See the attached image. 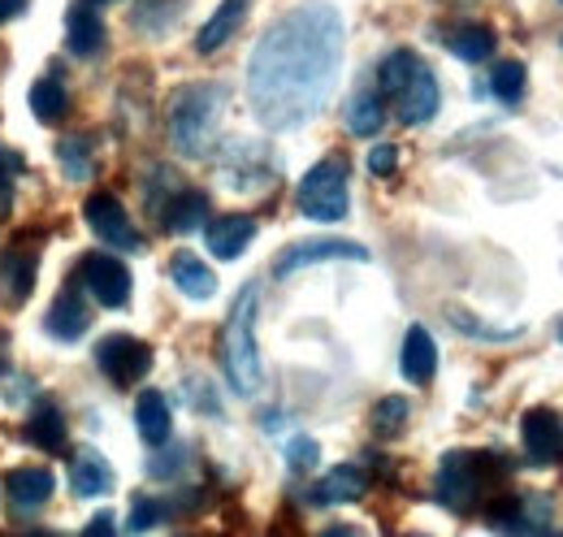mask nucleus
Returning a JSON list of instances; mask_svg holds the SVG:
<instances>
[{"instance_id":"nucleus-1","label":"nucleus","mask_w":563,"mask_h":537,"mask_svg":"<svg viewBox=\"0 0 563 537\" xmlns=\"http://www.w3.org/2000/svg\"><path fill=\"white\" fill-rule=\"evenodd\" d=\"M343 13L325 0L295 4L261 35L247 62V100L269 131H299L334 96L343 69Z\"/></svg>"},{"instance_id":"nucleus-2","label":"nucleus","mask_w":563,"mask_h":537,"mask_svg":"<svg viewBox=\"0 0 563 537\" xmlns=\"http://www.w3.org/2000/svg\"><path fill=\"white\" fill-rule=\"evenodd\" d=\"M377 83H382V96L395 100V113H399L404 127H424V122H433L442 96H438L433 69L424 66L417 53H408V48L390 53V57L382 62V69H377Z\"/></svg>"},{"instance_id":"nucleus-3","label":"nucleus","mask_w":563,"mask_h":537,"mask_svg":"<svg viewBox=\"0 0 563 537\" xmlns=\"http://www.w3.org/2000/svg\"><path fill=\"white\" fill-rule=\"evenodd\" d=\"M225 87L221 83H196L187 91H178L174 109H169V139L178 147V156H209L217 143V127L225 113Z\"/></svg>"},{"instance_id":"nucleus-4","label":"nucleus","mask_w":563,"mask_h":537,"mask_svg":"<svg viewBox=\"0 0 563 537\" xmlns=\"http://www.w3.org/2000/svg\"><path fill=\"white\" fill-rule=\"evenodd\" d=\"M221 360H225V377L239 395H256L261 391V347H256V286H243L225 330H221Z\"/></svg>"},{"instance_id":"nucleus-5","label":"nucleus","mask_w":563,"mask_h":537,"mask_svg":"<svg viewBox=\"0 0 563 537\" xmlns=\"http://www.w3.org/2000/svg\"><path fill=\"white\" fill-rule=\"evenodd\" d=\"M507 464L498 456H482V451H451L438 464V503H446L451 512H468L494 476H503Z\"/></svg>"},{"instance_id":"nucleus-6","label":"nucleus","mask_w":563,"mask_h":537,"mask_svg":"<svg viewBox=\"0 0 563 537\" xmlns=\"http://www.w3.org/2000/svg\"><path fill=\"white\" fill-rule=\"evenodd\" d=\"M295 200H299V212L312 221H343L347 217V161L343 156L317 161L303 174Z\"/></svg>"},{"instance_id":"nucleus-7","label":"nucleus","mask_w":563,"mask_h":537,"mask_svg":"<svg viewBox=\"0 0 563 537\" xmlns=\"http://www.w3.org/2000/svg\"><path fill=\"white\" fill-rule=\"evenodd\" d=\"M96 364L113 386H135L152 369V347L131 335H113L96 347Z\"/></svg>"},{"instance_id":"nucleus-8","label":"nucleus","mask_w":563,"mask_h":537,"mask_svg":"<svg viewBox=\"0 0 563 537\" xmlns=\"http://www.w3.org/2000/svg\"><path fill=\"white\" fill-rule=\"evenodd\" d=\"M78 273L87 282V291L96 295V304H104V308H126L131 304V268L122 265L118 256L87 252Z\"/></svg>"},{"instance_id":"nucleus-9","label":"nucleus","mask_w":563,"mask_h":537,"mask_svg":"<svg viewBox=\"0 0 563 537\" xmlns=\"http://www.w3.org/2000/svg\"><path fill=\"white\" fill-rule=\"evenodd\" d=\"M321 261H368V248H364V243H352V239H299V243H290L278 256L274 273H278V277H290L295 268L321 265Z\"/></svg>"},{"instance_id":"nucleus-10","label":"nucleus","mask_w":563,"mask_h":537,"mask_svg":"<svg viewBox=\"0 0 563 537\" xmlns=\"http://www.w3.org/2000/svg\"><path fill=\"white\" fill-rule=\"evenodd\" d=\"M520 438L533 464H560L563 460V420L551 407H529L520 420Z\"/></svg>"},{"instance_id":"nucleus-11","label":"nucleus","mask_w":563,"mask_h":537,"mask_svg":"<svg viewBox=\"0 0 563 537\" xmlns=\"http://www.w3.org/2000/svg\"><path fill=\"white\" fill-rule=\"evenodd\" d=\"M82 217H87V226H91L104 243H113V248H122V252L140 248V234H135L131 212L122 208V200H113V196H91V200L82 204Z\"/></svg>"},{"instance_id":"nucleus-12","label":"nucleus","mask_w":563,"mask_h":537,"mask_svg":"<svg viewBox=\"0 0 563 537\" xmlns=\"http://www.w3.org/2000/svg\"><path fill=\"white\" fill-rule=\"evenodd\" d=\"M364 490H368L364 469H355V464H339V469H330L317 485H312V490H308V498H312L317 507H339V503H355Z\"/></svg>"},{"instance_id":"nucleus-13","label":"nucleus","mask_w":563,"mask_h":537,"mask_svg":"<svg viewBox=\"0 0 563 537\" xmlns=\"http://www.w3.org/2000/svg\"><path fill=\"white\" fill-rule=\"evenodd\" d=\"M44 330L57 338V342H78V338L91 330V313H87V304L74 291H62L53 299L48 317H44Z\"/></svg>"},{"instance_id":"nucleus-14","label":"nucleus","mask_w":563,"mask_h":537,"mask_svg":"<svg viewBox=\"0 0 563 537\" xmlns=\"http://www.w3.org/2000/svg\"><path fill=\"white\" fill-rule=\"evenodd\" d=\"M252 239H256V221L243 217V212L221 217V221H212L209 226V252L217 256V261H234V256H243Z\"/></svg>"},{"instance_id":"nucleus-15","label":"nucleus","mask_w":563,"mask_h":537,"mask_svg":"<svg viewBox=\"0 0 563 537\" xmlns=\"http://www.w3.org/2000/svg\"><path fill=\"white\" fill-rule=\"evenodd\" d=\"M70 485H74V494H78V498H100V494H109V485H113L109 460H104L100 451H91V447L74 451V460H70Z\"/></svg>"},{"instance_id":"nucleus-16","label":"nucleus","mask_w":563,"mask_h":537,"mask_svg":"<svg viewBox=\"0 0 563 537\" xmlns=\"http://www.w3.org/2000/svg\"><path fill=\"white\" fill-rule=\"evenodd\" d=\"M433 373H438L433 335H429L424 326H412L408 338H404V377H408L412 386H424V382H433Z\"/></svg>"},{"instance_id":"nucleus-17","label":"nucleus","mask_w":563,"mask_h":537,"mask_svg":"<svg viewBox=\"0 0 563 537\" xmlns=\"http://www.w3.org/2000/svg\"><path fill=\"white\" fill-rule=\"evenodd\" d=\"M169 277H174V286H178L187 299H212V295H217V273H212L196 252H178V256L169 261Z\"/></svg>"},{"instance_id":"nucleus-18","label":"nucleus","mask_w":563,"mask_h":537,"mask_svg":"<svg viewBox=\"0 0 563 537\" xmlns=\"http://www.w3.org/2000/svg\"><path fill=\"white\" fill-rule=\"evenodd\" d=\"M66 44H70V53H78V57H96L104 48V22H100L96 9L74 4L70 13H66Z\"/></svg>"},{"instance_id":"nucleus-19","label":"nucleus","mask_w":563,"mask_h":537,"mask_svg":"<svg viewBox=\"0 0 563 537\" xmlns=\"http://www.w3.org/2000/svg\"><path fill=\"white\" fill-rule=\"evenodd\" d=\"M135 425H140V438L147 447H165L169 434H174V416H169L165 395H156V391L140 395V403H135Z\"/></svg>"},{"instance_id":"nucleus-20","label":"nucleus","mask_w":563,"mask_h":537,"mask_svg":"<svg viewBox=\"0 0 563 537\" xmlns=\"http://www.w3.org/2000/svg\"><path fill=\"white\" fill-rule=\"evenodd\" d=\"M53 472L48 469H13L4 476V490H9V498H13V507H40V503H48L53 498Z\"/></svg>"},{"instance_id":"nucleus-21","label":"nucleus","mask_w":563,"mask_h":537,"mask_svg":"<svg viewBox=\"0 0 563 537\" xmlns=\"http://www.w3.org/2000/svg\"><path fill=\"white\" fill-rule=\"evenodd\" d=\"M243 18H247V0H221V4H217V13L200 26L196 48H200V53H217V48H221L239 26H243Z\"/></svg>"},{"instance_id":"nucleus-22","label":"nucleus","mask_w":563,"mask_h":537,"mask_svg":"<svg viewBox=\"0 0 563 537\" xmlns=\"http://www.w3.org/2000/svg\"><path fill=\"white\" fill-rule=\"evenodd\" d=\"M161 221H165L169 234H191V230H200V226L209 221V196H205V191H178L174 200L165 204Z\"/></svg>"},{"instance_id":"nucleus-23","label":"nucleus","mask_w":563,"mask_h":537,"mask_svg":"<svg viewBox=\"0 0 563 537\" xmlns=\"http://www.w3.org/2000/svg\"><path fill=\"white\" fill-rule=\"evenodd\" d=\"M31 291H35V261L26 252H9L0 261V295L9 304H26Z\"/></svg>"},{"instance_id":"nucleus-24","label":"nucleus","mask_w":563,"mask_h":537,"mask_svg":"<svg viewBox=\"0 0 563 537\" xmlns=\"http://www.w3.org/2000/svg\"><path fill=\"white\" fill-rule=\"evenodd\" d=\"M446 48L460 57V62H486L494 53V31L482 22H464V26H451L446 35Z\"/></svg>"},{"instance_id":"nucleus-25","label":"nucleus","mask_w":563,"mask_h":537,"mask_svg":"<svg viewBox=\"0 0 563 537\" xmlns=\"http://www.w3.org/2000/svg\"><path fill=\"white\" fill-rule=\"evenodd\" d=\"M26 438H31L40 451H62V447H66V420H62V412L48 399L35 403V412H31V420H26Z\"/></svg>"},{"instance_id":"nucleus-26","label":"nucleus","mask_w":563,"mask_h":537,"mask_svg":"<svg viewBox=\"0 0 563 537\" xmlns=\"http://www.w3.org/2000/svg\"><path fill=\"white\" fill-rule=\"evenodd\" d=\"M386 127V105H382V91H355L347 100V131L368 139Z\"/></svg>"},{"instance_id":"nucleus-27","label":"nucleus","mask_w":563,"mask_h":537,"mask_svg":"<svg viewBox=\"0 0 563 537\" xmlns=\"http://www.w3.org/2000/svg\"><path fill=\"white\" fill-rule=\"evenodd\" d=\"M66 109H70V91H66L57 78H40V83L31 87V113H35L40 122H57Z\"/></svg>"},{"instance_id":"nucleus-28","label":"nucleus","mask_w":563,"mask_h":537,"mask_svg":"<svg viewBox=\"0 0 563 537\" xmlns=\"http://www.w3.org/2000/svg\"><path fill=\"white\" fill-rule=\"evenodd\" d=\"M525 83H529V74H525L520 62H498L490 74L494 96H498L503 105H520V100H525Z\"/></svg>"},{"instance_id":"nucleus-29","label":"nucleus","mask_w":563,"mask_h":537,"mask_svg":"<svg viewBox=\"0 0 563 537\" xmlns=\"http://www.w3.org/2000/svg\"><path fill=\"white\" fill-rule=\"evenodd\" d=\"M57 161L66 169L70 183H87L91 178V152H87V139H62L57 143Z\"/></svg>"},{"instance_id":"nucleus-30","label":"nucleus","mask_w":563,"mask_h":537,"mask_svg":"<svg viewBox=\"0 0 563 537\" xmlns=\"http://www.w3.org/2000/svg\"><path fill=\"white\" fill-rule=\"evenodd\" d=\"M404 420H408V399H399V395H390V399H382L373 407V429L382 438H395L404 429Z\"/></svg>"},{"instance_id":"nucleus-31","label":"nucleus","mask_w":563,"mask_h":537,"mask_svg":"<svg viewBox=\"0 0 563 537\" xmlns=\"http://www.w3.org/2000/svg\"><path fill=\"white\" fill-rule=\"evenodd\" d=\"M317 460H321V447H317L308 434H295V438L286 442V464H290L295 472L317 469Z\"/></svg>"},{"instance_id":"nucleus-32","label":"nucleus","mask_w":563,"mask_h":537,"mask_svg":"<svg viewBox=\"0 0 563 537\" xmlns=\"http://www.w3.org/2000/svg\"><path fill=\"white\" fill-rule=\"evenodd\" d=\"M161 520H165V507H161L156 498H135V503H131V520H126V525H131V534L156 529Z\"/></svg>"},{"instance_id":"nucleus-33","label":"nucleus","mask_w":563,"mask_h":537,"mask_svg":"<svg viewBox=\"0 0 563 537\" xmlns=\"http://www.w3.org/2000/svg\"><path fill=\"white\" fill-rule=\"evenodd\" d=\"M368 169H373L377 178H390V174L399 169V147H390V143H377V147L368 152Z\"/></svg>"},{"instance_id":"nucleus-34","label":"nucleus","mask_w":563,"mask_h":537,"mask_svg":"<svg viewBox=\"0 0 563 537\" xmlns=\"http://www.w3.org/2000/svg\"><path fill=\"white\" fill-rule=\"evenodd\" d=\"M451 321H455V326H464V335H468V338H490V342L520 338V330H486V326H477L473 317H464V313H455V308H451Z\"/></svg>"},{"instance_id":"nucleus-35","label":"nucleus","mask_w":563,"mask_h":537,"mask_svg":"<svg viewBox=\"0 0 563 537\" xmlns=\"http://www.w3.org/2000/svg\"><path fill=\"white\" fill-rule=\"evenodd\" d=\"M13 174H18V156L13 152H0V212L13 200Z\"/></svg>"},{"instance_id":"nucleus-36","label":"nucleus","mask_w":563,"mask_h":537,"mask_svg":"<svg viewBox=\"0 0 563 537\" xmlns=\"http://www.w3.org/2000/svg\"><path fill=\"white\" fill-rule=\"evenodd\" d=\"M78 537H118V525H113V516H109V512H100V516H96V520H91Z\"/></svg>"},{"instance_id":"nucleus-37","label":"nucleus","mask_w":563,"mask_h":537,"mask_svg":"<svg viewBox=\"0 0 563 537\" xmlns=\"http://www.w3.org/2000/svg\"><path fill=\"white\" fill-rule=\"evenodd\" d=\"M26 9V0H0V22H9V18H18Z\"/></svg>"},{"instance_id":"nucleus-38","label":"nucleus","mask_w":563,"mask_h":537,"mask_svg":"<svg viewBox=\"0 0 563 537\" xmlns=\"http://www.w3.org/2000/svg\"><path fill=\"white\" fill-rule=\"evenodd\" d=\"M321 537H360V529H352V525H339V529H325Z\"/></svg>"},{"instance_id":"nucleus-39","label":"nucleus","mask_w":563,"mask_h":537,"mask_svg":"<svg viewBox=\"0 0 563 537\" xmlns=\"http://www.w3.org/2000/svg\"><path fill=\"white\" fill-rule=\"evenodd\" d=\"M0 364H4V335H0Z\"/></svg>"},{"instance_id":"nucleus-40","label":"nucleus","mask_w":563,"mask_h":537,"mask_svg":"<svg viewBox=\"0 0 563 537\" xmlns=\"http://www.w3.org/2000/svg\"><path fill=\"white\" fill-rule=\"evenodd\" d=\"M22 537H53V534H40V529H35V534H22Z\"/></svg>"},{"instance_id":"nucleus-41","label":"nucleus","mask_w":563,"mask_h":537,"mask_svg":"<svg viewBox=\"0 0 563 537\" xmlns=\"http://www.w3.org/2000/svg\"><path fill=\"white\" fill-rule=\"evenodd\" d=\"M542 537H563V534H542Z\"/></svg>"},{"instance_id":"nucleus-42","label":"nucleus","mask_w":563,"mask_h":537,"mask_svg":"<svg viewBox=\"0 0 563 537\" xmlns=\"http://www.w3.org/2000/svg\"><path fill=\"white\" fill-rule=\"evenodd\" d=\"M408 537H424V534H408Z\"/></svg>"},{"instance_id":"nucleus-43","label":"nucleus","mask_w":563,"mask_h":537,"mask_svg":"<svg viewBox=\"0 0 563 537\" xmlns=\"http://www.w3.org/2000/svg\"><path fill=\"white\" fill-rule=\"evenodd\" d=\"M560 338H563V330H560Z\"/></svg>"}]
</instances>
